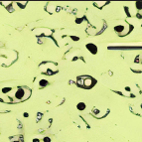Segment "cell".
<instances>
[{
  "label": "cell",
  "mask_w": 142,
  "mask_h": 142,
  "mask_svg": "<svg viewBox=\"0 0 142 142\" xmlns=\"http://www.w3.org/2000/svg\"><path fill=\"white\" fill-rule=\"evenodd\" d=\"M31 93H32V90L29 87L19 86L17 88L12 89L7 94H5V96H7L10 99L11 103H18V102L27 100L31 97Z\"/></svg>",
  "instance_id": "obj_1"
},
{
  "label": "cell",
  "mask_w": 142,
  "mask_h": 142,
  "mask_svg": "<svg viewBox=\"0 0 142 142\" xmlns=\"http://www.w3.org/2000/svg\"><path fill=\"white\" fill-rule=\"evenodd\" d=\"M18 58L17 52L13 50H0V65L8 67Z\"/></svg>",
  "instance_id": "obj_2"
},
{
  "label": "cell",
  "mask_w": 142,
  "mask_h": 142,
  "mask_svg": "<svg viewBox=\"0 0 142 142\" xmlns=\"http://www.w3.org/2000/svg\"><path fill=\"white\" fill-rule=\"evenodd\" d=\"M40 72L47 76H53L58 73L57 66L52 62H44L39 66Z\"/></svg>",
  "instance_id": "obj_3"
},
{
  "label": "cell",
  "mask_w": 142,
  "mask_h": 142,
  "mask_svg": "<svg viewBox=\"0 0 142 142\" xmlns=\"http://www.w3.org/2000/svg\"><path fill=\"white\" fill-rule=\"evenodd\" d=\"M114 31L115 33L119 36V37H125L126 35H128L130 33V31L132 30V26L129 24V23H119V24H117L114 26Z\"/></svg>",
  "instance_id": "obj_4"
},
{
  "label": "cell",
  "mask_w": 142,
  "mask_h": 142,
  "mask_svg": "<svg viewBox=\"0 0 142 142\" xmlns=\"http://www.w3.org/2000/svg\"><path fill=\"white\" fill-rule=\"evenodd\" d=\"M33 34L37 36L38 38H43V37H52L53 36V30L47 27H37L33 29Z\"/></svg>",
  "instance_id": "obj_5"
},
{
  "label": "cell",
  "mask_w": 142,
  "mask_h": 142,
  "mask_svg": "<svg viewBox=\"0 0 142 142\" xmlns=\"http://www.w3.org/2000/svg\"><path fill=\"white\" fill-rule=\"evenodd\" d=\"M109 113V109H100L99 107H93L90 111V114L94 117V118H98V119H100V118L105 117L107 114Z\"/></svg>",
  "instance_id": "obj_6"
},
{
  "label": "cell",
  "mask_w": 142,
  "mask_h": 142,
  "mask_svg": "<svg viewBox=\"0 0 142 142\" xmlns=\"http://www.w3.org/2000/svg\"><path fill=\"white\" fill-rule=\"evenodd\" d=\"M80 51L79 50H71L69 53L66 54L65 59L69 60V61H76L78 59H80Z\"/></svg>",
  "instance_id": "obj_7"
},
{
  "label": "cell",
  "mask_w": 142,
  "mask_h": 142,
  "mask_svg": "<svg viewBox=\"0 0 142 142\" xmlns=\"http://www.w3.org/2000/svg\"><path fill=\"white\" fill-rule=\"evenodd\" d=\"M83 78H84V85H83V87H85V88H91L94 85H96V81H94L91 77L83 76Z\"/></svg>",
  "instance_id": "obj_8"
},
{
  "label": "cell",
  "mask_w": 142,
  "mask_h": 142,
  "mask_svg": "<svg viewBox=\"0 0 142 142\" xmlns=\"http://www.w3.org/2000/svg\"><path fill=\"white\" fill-rule=\"evenodd\" d=\"M57 5L54 3V2H49L48 4L46 5V7H45V10L48 12L49 14H54L55 12H57Z\"/></svg>",
  "instance_id": "obj_9"
},
{
  "label": "cell",
  "mask_w": 142,
  "mask_h": 142,
  "mask_svg": "<svg viewBox=\"0 0 142 142\" xmlns=\"http://www.w3.org/2000/svg\"><path fill=\"white\" fill-rule=\"evenodd\" d=\"M85 32H86V34L89 35V36H94V35H99V34H100V33H99V30L98 28L93 27V26H91V25H89V26L86 27Z\"/></svg>",
  "instance_id": "obj_10"
},
{
  "label": "cell",
  "mask_w": 142,
  "mask_h": 142,
  "mask_svg": "<svg viewBox=\"0 0 142 142\" xmlns=\"http://www.w3.org/2000/svg\"><path fill=\"white\" fill-rule=\"evenodd\" d=\"M13 4H14V2H12V1H1L0 2V5L5 7V9L8 10L9 12H13L15 10V8L13 7Z\"/></svg>",
  "instance_id": "obj_11"
},
{
  "label": "cell",
  "mask_w": 142,
  "mask_h": 142,
  "mask_svg": "<svg viewBox=\"0 0 142 142\" xmlns=\"http://www.w3.org/2000/svg\"><path fill=\"white\" fill-rule=\"evenodd\" d=\"M130 69L134 73H142V64L141 63H139V64L134 63V65H132L130 67Z\"/></svg>",
  "instance_id": "obj_12"
},
{
  "label": "cell",
  "mask_w": 142,
  "mask_h": 142,
  "mask_svg": "<svg viewBox=\"0 0 142 142\" xmlns=\"http://www.w3.org/2000/svg\"><path fill=\"white\" fill-rule=\"evenodd\" d=\"M9 139H10V142H23V141H24V137H23L22 134L13 135Z\"/></svg>",
  "instance_id": "obj_13"
},
{
  "label": "cell",
  "mask_w": 142,
  "mask_h": 142,
  "mask_svg": "<svg viewBox=\"0 0 142 142\" xmlns=\"http://www.w3.org/2000/svg\"><path fill=\"white\" fill-rule=\"evenodd\" d=\"M86 49L91 53V54H97L98 53V47L94 45V44H92V43H88V44H86Z\"/></svg>",
  "instance_id": "obj_14"
},
{
  "label": "cell",
  "mask_w": 142,
  "mask_h": 142,
  "mask_svg": "<svg viewBox=\"0 0 142 142\" xmlns=\"http://www.w3.org/2000/svg\"><path fill=\"white\" fill-rule=\"evenodd\" d=\"M109 2H107V1H97V2H94L93 3V6H96L97 8H99V9H101V8H103L105 5H107Z\"/></svg>",
  "instance_id": "obj_15"
},
{
  "label": "cell",
  "mask_w": 142,
  "mask_h": 142,
  "mask_svg": "<svg viewBox=\"0 0 142 142\" xmlns=\"http://www.w3.org/2000/svg\"><path fill=\"white\" fill-rule=\"evenodd\" d=\"M15 4H16L20 9H24V8L26 7V5L28 4V2H27V1H17Z\"/></svg>",
  "instance_id": "obj_16"
},
{
  "label": "cell",
  "mask_w": 142,
  "mask_h": 142,
  "mask_svg": "<svg viewBox=\"0 0 142 142\" xmlns=\"http://www.w3.org/2000/svg\"><path fill=\"white\" fill-rule=\"evenodd\" d=\"M76 85H77L78 86L83 87V85H84V78H83V77H79V78L77 79V81H76Z\"/></svg>",
  "instance_id": "obj_17"
},
{
  "label": "cell",
  "mask_w": 142,
  "mask_h": 142,
  "mask_svg": "<svg viewBox=\"0 0 142 142\" xmlns=\"http://www.w3.org/2000/svg\"><path fill=\"white\" fill-rule=\"evenodd\" d=\"M48 85H49V83L47 82L46 80H40V82H39V87L40 88H43V87L47 86Z\"/></svg>",
  "instance_id": "obj_18"
},
{
  "label": "cell",
  "mask_w": 142,
  "mask_h": 142,
  "mask_svg": "<svg viewBox=\"0 0 142 142\" xmlns=\"http://www.w3.org/2000/svg\"><path fill=\"white\" fill-rule=\"evenodd\" d=\"M135 10L140 12L142 10V2H136L135 3Z\"/></svg>",
  "instance_id": "obj_19"
},
{
  "label": "cell",
  "mask_w": 142,
  "mask_h": 142,
  "mask_svg": "<svg viewBox=\"0 0 142 142\" xmlns=\"http://www.w3.org/2000/svg\"><path fill=\"white\" fill-rule=\"evenodd\" d=\"M85 103L80 102V103L78 104V109H80V110H85Z\"/></svg>",
  "instance_id": "obj_20"
},
{
  "label": "cell",
  "mask_w": 142,
  "mask_h": 142,
  "mask_svg": "<svg viewBox=\"0 0 142 142\" xmlns=\"http://www.w3.org/2000/svg\"><path fill=\"white\" fill-rule=\"evenodd\" d=\"M42 117H43V113L38 112V113H37V122H39V121L42 119Z\"/></svg>",
  "instance_id": "obj_21"
},
{
  "label": "cell",
  "mask_w": 142,
  "mask_h": 142,
  "mask_svg": "<svg viewBox=\"0 0 142 142\" xmlns=\"http://www.w3.org/2000/svg\"><path fill=\"white\" fill-rule=\"evenodd\" d=\"M43 142H51V138L48 137V136H45L43 138Z\"/></svg>",
  "instance_id": "obj_22"
},
{
  "label": "cell",
  "mask_w": 142,
  "mask_h": 142,
  "mask_svg": "<svg viewBox=\"0 0 142 142\" xmlns=\"http://www.w3.org/2000/svg\"><path fill=\"white\" fill-rule=\"evenodd\" d=\"M33 142H40V138H34Z\"/></svg>",
  "instance_id": "obj_23"
},
{
  "label": "cell",
  "mask_w": 142,
  "mask_h": 142,
  "mask_svg": "<svg viewBox=\"0 0 142 142\" xmlns=\"http://www.w3.org/2000/svg\"><path fill=\"white\" fill-rule=\"evenodd\" d=\"M23 115H24L25 117H28V113H24V114H23Z\"/></svg>",
  "instance_id": "obj_24"
}]
</instances>
